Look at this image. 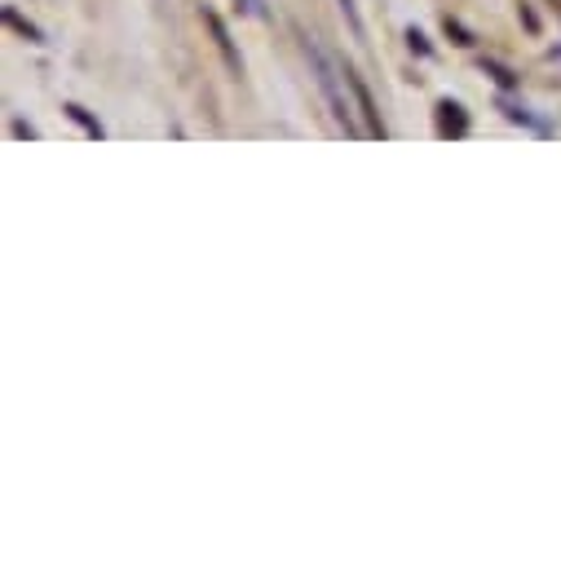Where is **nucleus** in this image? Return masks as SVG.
<instances>
[{"mask_svg":"<svg viewBox=\"0 0 561 561\" xmlns=\"http://www.w3.org/2000/svg\"><path fill=\"white\" fill-rule=\"evenodd\" d=\"M67 115H71V119H80V124H84L89 133H98V137H102V124H93V119H89V115H84L80 106H67Z\"/></svg>","mask_w":561,"mask_h":561,"instance_id":"20e7f679","label":"nucleus"},{"mask_svg":"<svg viewBox=\"0 0 561 561\" xmlns=\"http://www.w3.org/2000/svg\"><path fill=\"white\" fill-rule=\"evenodd\" d=\"M243 5L256 14V19H270V10H265V0H243Z\"/></svg>","mask_w":561,"mask_h":561,"instance_id":"39448f33","label":"nucleus"},{"mask_svg":"<svg viewBox=\"0 0 561 561\" xmlns=\"http://www.w3.org/2000/svg\"><path fill=\"white\" fill-rule=\"evenodd\" d=\"M306 58H310V67H314V76H319V84H323V93H328V106H332L336 124H341L345 133H358V128H354V119H350V102H345V93H341L336 67L323 58V49H319L314 41H306Z\"/></svg>","mask_w":561,"mask_h":561,"instance_id":"f257e3e1","label":"nucleus"},{"mask_svg":"<svg viewBox=\"0 0 561 561\" xmlns=\"http://www.w3.org/2000/svg\"><path fill=\"white\" fill-rule=\"evenodd\" d=\"M336 5L345 10V19H350V27H354V32L363 36V19H358V10H354V0H336Z\"/></svg>","mask_w":561,"mask_h":561,"instance_id":"7ed1b4c3","label":"nucleus"},{"mask_svg":"<svg viewBox=\"0 0 561 561\" xmlns=\"http://www.w3.org/2000/svg\"><path fill=\"white\" fill-rule=\"evenodd\" d=\"M208 27H213V36H217V45H221V54H226V62H230V71H239V58H234V49H230V36H226L221 19H213V14H208Z\"/></svg>","mask_w":561,"mask_h":561,"instance_id":"f03ea898","label":"nucleus"}]
</instances>
